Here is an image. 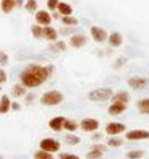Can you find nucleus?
<instances>
[{
	"label": "nucleus",
	"instance_id": "obj_20",
	"mask_svg": "<svg viewBox=\"0 0 149 159\" xmlns=\"http://www.w3.org/2000/svg\"><path fill=\"white\" fill-rule=\"evenodd\" d=\"M136 107H138V111H139L141 114H149V98L139 99L138 104H136Z\"/></svg>",
	"mask_w": 149,
	"mask_h": 159
},
{
	"label": "nucleus",
	"instance_id": "obj_21",
	"mask_svg": "<svg viewBox=\"0 0 149 159\" xmlns=\"http://www.w3.org/2000/svg\"><path fill=\"white\" fill-rule=\"evenodd\" d=\"M31 34L34 36V39H42V36H44V26L33 25L31 26Z\"/></svg>",
	"mask_w": 149,
	"mask_h": 159
},
{
	"label": "nucleus",
	"instance_id": "obj_31",
	"mask_svg": "<svg viewBox=\"0 0 149 159\" xmlns=\"http://www.w3.org/2000/svg\"><path fill=\"white\" fill-rule=\"evenodd\" d=\"M59 3H60V0H47V8L54 11V10H57Z\"/></svg>",
	"mask_w": 149,
	"mask_h": 159
},
{
	"label": "nucleus",
	"instance_id": "obj_7",
	"mask_svg": "<svg viewBox=\"0 0 149 159\" xmlns=\"http://www.w3.org/2000/svg\"><path fill=\"white\" fill-rule=\"evenodd\" d=\"M126 140H130V141L149 140V132L147 130H130V132H126Z\"/></svg>",
	"mask_w": 149,
	"mask_h": 159
},
{
	"label": "nucleus",
	"instance_id": "obj_24",
	"mask_svg": "<svg viewBox=\"0 0 149 159\" xmlns=\"http://www.w3.org/2000/svg\"><path fill=\"white\" fill-rule=\"evenodd\" d=\"M62 23L65 26H76L78 25V20L73 16V15H67V16H62Z\"/></svg>",
	"mask_w": 149,
	"mask_h": 159
},
{
	"label": "nucleus",
	"instance_id": "obj_4",
	"mask_svg": "<svg viewBox=\"0 0 149 159\" xmlns=\"http://www.w3.org/2000/svg\"><path fill=\"white\" fill-rule=\"evenodd\" d=\"M39 146H41V149L49 151V153H52V154L57 153V151H60V143L54 138H44L39 143Z\"/></svg>",
	"mask_w": 149,
	"mask_h": 159
},
{
	"label": "nucleus",
	"instance_id": "obj_22",
	"mask_svg": "<svg viewBox=\"0 0 149 159\" xmlns=\"http://www.w3.org/2000/svg\"><path fill=\"white\" fill-rule=\"evenodd\" d=\"M102 154H104L102 149L93 146V148H91V151L86 154V157H88V159H102Z\"/></svg>",
	"mask_w": 149,
	"mask_h": 159
},
{
	"label": "nucleus",
	"instance_id": "obj_19",
	"mask_svg": "<svg viewBox=\"0 0 149 159\" xmlns=\"http://www.w3.org/2000/svg\"><path fill=\"white\" fill-rule=\"evenodd\" d=\"M125 109H126V104H110L109 106V114L110 115H118V114L125 112Z\"/></svg>",
	"mask_w": 149,
	"mask_h": 159
},
{
	"label": "nucleus",
	"instance_id": "obj_30",
	"mask_svg": "<svg viewBox=\"0 0 149 159\" xmlns=\"http://www.w3.org/2000/svg\"><path fill=\"white\" fill-rule=\"evenodd\" d=\"M65 141H67L68 144H78V143H80V136H76V135H73V133H68L67 138H65Z\"/></svg>",
	"mask_w": 149,
	"mask_h": 159
},
{
	"label": "nucleus",
	"instance_id": "obj_37",
	"mask_svg": "<svg viewBox=\"0 0 149 159\" xmlns=\"http://www.w3.org/2000/svg\"><path fill=\"white\" fill-rule=\"evenodd\" d=\"M11 109H13V111H20L21 106H20L18 102H11Z\"/></svg>",
	"mask_w": 149,
	"mask_h": 159
},
{
	"label": "nucleus",
	"instance_id": "obj_34",
	"mask_svg": "<svg viewBox=\"0 0 149 159\" xmlns=\"http://www.w3.org/2000/svg\"><path fill=\"white\" fill-rule=\"evenodd\" d=\"M60 159H80L76 154H70V153H63L60 154Z\"/></svg>",
	"mask_w": 149,
	"mask_h": 159
},
{
	"label": "nucleus",
	"instance_id": "obj_26",
	"mask_svg": "<svg viewBox=\"0 0 149 159\" xmlns=\"http://www.w3.org/2000/svg\"><path fill=\"white\" fill-rule=\"evenodd\" d=\"M34 159H54V156H52V153H49V151L39 149L34 153Z\"/></svg>",
	"mask_w": 149,
	"mask_h": 159
},
{
	"label": "nucleus",
	"instance_id": "obj_10",
	"mask_svg": "<svg viewBox=\"0 0 149 159\" xmlns=\"http://www.w3.org/2000/svg\"><path fill=\"white\" fill-rule=\"evenodd\" d=\"M112 104H128V101H130V94L126 91H117V93H113L112 98Z\"/></svg>",
	"mask_w": 149,
	"mask_h": 159
},
{
	"label": "nucleus",
	"instance_id": "obj_35",
	"mask_svg": "<svg viewBox=\"0 0 149 159\" xmlns=\"http://www.w3.org/2000/svg\"><path fill=\"white\" fill-rule=\"evenodd\" d=\"M5 81H7V71L0 68V84L5 83Z\"/></svg>",
	"mask_w": 149,
	"mask_h": 159
},
{
	"label": "nucleus",
	"instance_id": "obj_8",
	"mask_svg": "<svg viewBox=\"0 0 149 159\" xmlns=\"http://www.w3.org/2000/svg\"><path fill=\"white\" fill-rule=\"evenodd\" d=\"M149 84V80L147 78H143V76H133V78H128V86L133 89H143Z\"/></svg>",
	"mask_w": 149,
	"mask_h": 159
},
{
	"label": "nucleus",
	"instance_id": "obj_40",
	"mask_svg": "<svg viewBox=\"0 0 149 159\" xmlns=\"http://www.w3.org/2000/svg\"><path fill=\"white\" fill-rule=\"evenodd\" d=\"M0 159H2V156H0Z\"/></svg>",
	"mask_w": 149,
	"mask_h": 159
},
{
	"label": "nucleus",
	"instance_id": "obj_29",
	"mask_svg": "<svg viewBox=\"0 0 149 159\" xmlns=\"http://www.w3.org/2000/svg\"><path fill=\"white\" fill-rule=\"evenodd\" d=\"M107 146H110V148H118V146H122V140L115 138V136H112V138H109V141H107Z\"/></svg>",
	"mask_w": 149,
	"mask_h": 159
},
{
	"label": "nucleus",
	"instance_id": "obj_1",
	"mask_svg": "<svg viewBox=\"0 0 149 159\" xmlns=\"http://www.w3.org/2000/svg\"><path fill=\"white\" fill-rule=\"evenodd\" d=\"M52 73H54V65L29 63L20 73V83L26 88H37L42 83H46Z\"/></svg>",
	"mask_w": 149,
	"mask_h": 159
},
{
	"label": "nucleus",
	"instance_id": "obj_13",
	"mask_svg": "<svg viewBox=\"0 0 149 159\" xmlns=\"http://www.w3.org/2000/svg\"><path fill=\"white\" fill-rule=\"evenodd\" d=\"M42 38L50 41V42H57V39H59V33H57L55 28H52L50 25H49V26H44V36H42Z\"/></svg>",
	"mask_w": 149,
	"mask_h": 159
},
{
	"label": "nucleus",
	"instance_id": "obj_39",
	"mask_svg": "<svg viewBox=\"0 0 149 159\" xmlns=\"http://www.w3.org/2000/svg\"><path fill=\"white\" fill-rule=\"evenodd\" d=\"M23 5V0H16V7H21Z\"/></svg>",
	"mask_w": 149,
	"mask_h": 159
},
{
	"label": "nucleus",
	"instance_id": "obj_5",
	"mask_svg": "<svg viewBox=\"0 0 149 159\" xmlns=\"http://www.w3.org/2000/svg\"><path fill=\"white\" fill-rule=\"evenodd\" d=\"M125 130H126V127L123 124H120V122H110V124H107V127H105V133L109 136H117L120 133H123Z\"/></svg>",
	"mask_w": 149,
	"mask_h": 159
},
{
	"label": "nucleus",
	"instance_id": "obj_32",
	"mask_svg": "<svg viewBox=\"0 0 149 159\" xmlns=\"http://www.w3.org/2000/svg\"><path fill=\"white\" fill-rule=\"evenodd\" d=\"M126 60H128V59H126V57H118V59H117V62H115V65H113V67H115V68H122L123 65L126 63Z\"/></svg>",
	"mask_w": 149,
	"mask_h": 159
},
{
	"label": "nucleus",
	"instance_id": "obj_14",
	"mask_svg": "<svg viewBox=\"0 0 149 159\" xmlns=\"http://www.w3.org/2000/svg\"><path fill=\"white\" fill-rule=\"evenodd\" d=\"M107 41H109V44H110L112 47H120V46H122V42H123V36L115 31V33H110V34H109Z\"/></svg>",
	"mask_w": 149,
	"mask_h": 159
},
{
	"label": "nucleus",
	"instance_id": "obj_9",
	"mask_svg": "<svg viewBox=\"0 0 149 159\" xmlns=\"http://www.w3.org/2000/svg\"><path fill=\"white\" fill-rule=\"evenodd\" d=\"M36 23L41 25V26H49V25L52 23L50 13L46 11V10H39V11H36Z\"/></svg>",
	"mask_w": 149,
	"mask_h": 159
},
{
	"label": "nucleus",
	"instance_id": "obj_28",
	"mask_svg": "<svg viewBox=\"0 0 149 159\" xmlns=\"http://www.w3.org/2000/svg\"><path fill=\"white\" fill-rule=\"evenodd\" d=\"M144 156V153L141 149H136V151H128L126 153V159H141Z\"/></svg>",
	"mask_w": 149,
	"mask_h": 159
},
{
	"label": "nucleus",
	"instance_id": "obj_18",
	"mask_svg": "<svg viewBox=\"0 0 149 159\" xmlns=\"http://www.w3.org/2000/svg\"><path fill=\"white\" fill-rule=\"evenodd\" d=\"M57 11H59L62 16H67V15H72V13H73V8H72V5H70V3L60 2L59 7H57Z\"/></svg>",
	"mask_w": 149,
	"mask_h": 159
},
{
	"label": "nucleus",
	"instance_id": "obj_25",
	"mask_svg": "<svg viewBox=\"0 0 149 159\" xmlns=\"http://www.w3.org/2000/svg\"><path fill=\"white\" fill-rule=\"evenodd\" d=\"M78 128V124L75 120H70V119H65V122H63V130H68L70 133L75 132V130Z\"/></svg>",
	"mask_w": 149,
	"mask_h": 159
},
{
	"label": "nucleus",
	"instance_id": "obj_17",
	"mask_svg": "<svg viewBox=\"0 0 149 159\" xmlns=\"http://www.w3.org/2000/svg\"><path fill=\"white\" fill-rule=\"evenodd\" d=\"M10 109H11V101L7 94H3L0 98V114H7Z\"/></svg>",
	"mask_w": 149,
	"mask_h": 159
},
{
	"label": "nucleus",
	"instance_id": "obj_36",
	"mask_svg": "<svg viewBox=\"0 0 149 159\" xmlns=\"http://www.w3.org/2000/svg\"><path fill=\"white\" fill-rule=\"evenodd\" d=\"M57 49H59V50H65L67 44H65V42H62V41H57Z\"/></svg>",
	"mask_w": 149,
	"mask_h": 159
},
{
	"label": "nucleus",
	"instance_id": "obj_2",
	"mask_svg": "<svg viewBox=\"0 0 149 159\" xmlns=\"http://www.w3.org/2000/svg\"><path fill=\"white\" fill-rule=\"evenodd\" d=\"M62 101H63V94H62V93L52 89V91H46L44 94H42L41 104L50 107V106H59V104H62Z\"/></svg>",
	"mask_w": 149,
	"mask_h": 159
},
{
	"label": "nucleus",
	"instance_id": "obj_23",
	"mask_svg": "<svg viewBox=\"0 0 149 159\" xmlns=\"http://www.w3.org/2000/svg\"><path fill=\"white\" fill-rule=\"evenodd\" d=\"M11 93H13V96L15 98H21V96H24L26 94V86H23V84H15L11 88Z\"/></svg>",
	"mask_w": 149,
	"mask_h": 159
},
{
	"label": "nucleus",
	"instance_id": "obj_33",
	"mask_svg": "<svg viewBox=\"0 0 149 159\" xmlns=\"http://www.w3.org/2000/svg\"><path fill=\"white\" fill-rule=\"evenodd\" d=\"M0 65H8V55L0 50Z\"/></svg>",
	"mask_w": 149,
	"mask_h": 159
},
{
	"label": "nucleus",
	"instance_id": "obj_15",
	"mask_svg": "<svg viewBox=\"0 0 149 159\" xmlns=\"http://www.w3.org/2000/svg\"><path fill=\"white\" fill-rule=\"evenodd\" d=\"M63 122H65V117H54L49 122V127L54 132H60V130H63Z\"/></svg>",
	"mask_w": 149,
	"mask_h": 159
},
{
	"label": "nucleus",
	"instance_id": "obj_16",
	"mask_svg": "<svg viewBox=\"0 0 149 159\" xmlns=\"http://www.w3.org/2000/svg\"><path fill=\"white\" fill-rule=\"evenodd\" d=\"M16 7V0H0V8L3 13H11Z\"/></svg>",
	"mask_w": 149,
	"mask_h": 159
},
{
	"label": "nucleus",
	"instance_id": "obj_3",
	"mask_svg": "<svg viewBox=\"0 0 149 159\" xmlns=\"http://www.w3.org/2000/svg\"><path fill=\"white\" fill-rule=\"evenodd\" d=\"M113 94V91L110 88H97L94 91H91L88 98L91 101H96V102H104V101H109Z\"/></svg>",
	"mask_w": 149,
	"mask_h": 159
},
{
	"label": "nucleus",
	"instance_id": "obj_11",
	"mask_svg": "<svg viewBox=\"0 0 149 159\" xmlns=\"http://www.w3.org/2000/svg\"><path fill=\"white\" fill-rule=\"evenodd\" d=\"M80 127H81V130H84V132L94 133L96 130L99 128V122H97L96 119H84V120H81Z\"/></svg>",
	"mask_w": 149,
	"mask_h": 159
},
{
	"label": "nucleus",
	"instance_id": "obj_12",
	"mask_svg": "<svg viewBox=\"0 0 149 159\" xmlns=\"http://www.w3.org/2000/svg\"><path fill=\"white\" fill-rule=\"evenodd\" d=\"M86 42H88V39L84 34H73L72 38H70V46L75 47V49H80L83 46H86Z\"/></svg>",
	"mask_w": 149,
	"mask_h": 159
},
{
	"label": "nucleus",
	"instance_id": "obj_6",
	"mask_svg": "<svg viewBox=\"0 0 149 159\" xmlns=\"http://www.w3.org/2000/svg\"><path fill=\"white\" fill-rule=\"evenodd\" d=\"M91 38H93L96 42H104L107 41L109 34L104 28H99V26H91Z\"/></svg>",
	"mask_w": 149,
	"mask_h": 159
},
{
	"label": "nucleus",
	"instance_id": "obj_38",
	"mask_svg": "<svg viewBox=\"0 0 149 159\" xmlns=\"http://www.w3.org/2000/svg\"><path fill=\"white\" fill-rule=\"evenodd\" d=\"M93 138H94V140H99V138H101V135H99V133H94Z\"/></svg>",
	"mask_w": 149,
	"mask_h": 159
},
{
	"label": "nucleus",
	"instance_id": "obj_27",
	"mask_svg": "<svg viewBox=\"0 0 149 159\" xmlns=\"http://www.w3.org/2000/svg\"><path fill=\"white\" fill-rule=\"evenodd\" d=\"M24 8H26V11H29V13L37 11V2H36V0H26Z\"/></svg>",
	"mask_w": 149,
	"mask_h": 159
}]
</instances>
